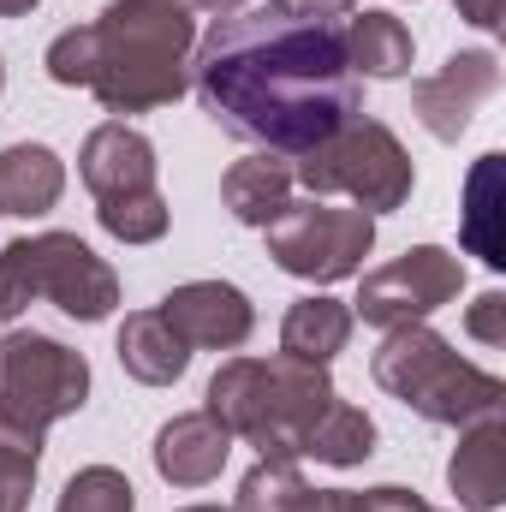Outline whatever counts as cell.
Returning a JSON list of instances; mask_svg holds the SVG:
<instances>
[{"mask_svg": "<svg viewBox=\"0 0 506 512\" xmlns=\"http://www.w3.org/2000/svg\"><path fill=\"white\" fill-rule=\"evenodd\" d=\"M191 84L215 126L268 155H304L364 108V78L346 60L340 24L292 0L215 18L197 42Z\"/></svg>", "mask_w": 506, "mask_h": 512, "instance_id": "6da1fadb", "label": "cell"}, {"mask_svg": "<svg viewBox=\"0 0 506 512\" xmlns=\"http://www.w3.org/2000/svg\"><path fill=\"white\" fill-rule=\"evenodd\" d=\"M370 376L381 393H393L399 405H411L423 423H447V429H465L489 411L506 405V382L465 364L435 328L411 322V328H387L381 352L370 358Z\"/></svg>", "mask_w": 506, "mask_h": 512, "instance_id": "277c9868", "label": "cell"}, {"mask_svg": "<svg viewBox=\"0 0 506 512\" xmlns=\"http://www.w3.org/2000/svg\"><path fill=\"white\" fill-rule=\"evenodd\" d=\"M185 6H191V12H209V18H233L245 0H185Z\"/></svg>", "mask_w": 506, "mask_h": 512, "instance_id": "f546056e", "label": "cell"}, {"mask_svg": "<svg viewBox=\"0 0 506 512\" xmlns=\"http://www.w3.org/2000/svg\"><path fill=\"white\" fill-rule=\"evenodd\" d=\"M292 512H364V495H352V489H304Z\"/></svg>", "mask_w": 506, "mask_h": 512, "instance_id": "484cf974", "label": "cell"}, {"mask_svg": "<svg viewBox=\"0 0 506 512\" xmlns=\"http://www.w3.org/2000/svg\"><path fill=\"white\" fill-rule=\"evenodd\" d=\"M364 512H429V507H423V495H417V489L387 483V489H370V495H364Z\"/></svg>", "mask_w": 506, "mask_h": 512, "instance_id": "4316f807", "label": "cell"}, {"mask_svg": "<svg viewBox=\"0 0 506 512\" xmlns=\"http://www.w3.org/2000/svg\"><path fill=\"white\" fill-rule=\"evenodd\" d=\"M209 417L233 435L251 441L262 459H304L316 417L340 399L328 382V364H304V358H233L209 376L203 393Z\"/></svg>", "mask_w": 506, "mask_h": 512, "instance_id": "3957f363", "label": "cell"}, {"mask_svg": "<svg viewBox=\"0 0 506 512\" xmlns=\"http://www.w3.org/2000/svg\"><path fill=\"white\" fill-rule=\"evenodd\" d=\"M352 340V310L340 298H298L280 322V352L304 364H334Z\"/></svg>", "mask_w": 506, "mask_h": 512, "instance_id": "ac0fdd59", "label": "cell"}, {"mask_svg": "<svg viewBox=\"0 0 506 512\" xmlns=\"http://www.w3.org/2000/svg\"><path fill=\"white\" fill-rule=\"evenodd\" d=\"M340 42H346V60L358 78H405L411 72V30L393 12H352Z\"/></svg>", "mask_w": 506, "mask_h": 512, "instance_id": "d6986e66", "label": "cell"}, {"mask_svg": "<svg viewBox=\"0 0 506 512\" xmlns=\"http://www.w3.org/2000/svg\"><path fill=\"white\" fill-rule=\"evenodd\" d=\"M465 334L483 346H506V292H483L465 316Z\"/></svg>", "mask_w": 506, "mask_h": 512, "instance_id": "d4e9b609", "label": "cell"}, {"mask_svg": "<svg viewBox=\"0 0 506 512\" xmlns=\"http://www.w3.org/2000/svg\"><path fill=\"white\" fill-rule=\"evenodd\" d=\"M120 364H126L131 382L143 387H167L185 376V364H191V346L173 334V322L161 316V310H137L126 316V328H120Z\"/></svg>", "mask_w": 506, "mask_h": 512, "instance_id": "2e32d148", "label": "cell"}, {"mask_svg": "<svg viewBox=\"0 0 506 512\" xmlns=\"http://www.w3.org/2000/svg\"><path fill=\"white\" fill-rule=\"evenodd\" d=\"M262 233H268L274 268L328 286V280H346V274L364 268V256L376 245V215L328 209V203H286Z\"/></svg>", "mask_w": 506, "mask_h": 512, "instance_id": "ba28073f", "label": "cell"}, {"mask_svg": "<svg viewBox=\"0 0 506 512\" xmlns=\"http://www.w3.org/2000/svg\"><path fill=\"white\" fill-rule=\"evenodd\" d=\"M304 489L310 483H304L298 459H256L251 471H245V483H239L233 512H292Z\"/></svg>", "mask_w": 506, "mask_h": 512, "instance_id": "603a6c76", "label": "cell"}, {"mask_svg": "<svg viewBox=\"0 0 506 512\" xmlns=\"http://www.w3.org/2000/svg\"><path fill=\"white\" fill-rule=\"evenodd\" d=\"M292 179L316 197L328 191H346L364 215H393L411 185H417V167L405 155V143L381 120H346L334 137H322L316 149H304V161L292 167Z\"/></svg>", "mask_w": 506, "mask_h": 512, "instance_id": "8992f818", "label": "cell"}, {"mask_svg": "<svg viewBox=\"0 0 506 512\" xmlns=\"http://www.w3.org/2000/svg\"><path fill=\"white\" fill-rule=\"evenodd\" d=\"M459 286H465L459 256H447L441 245H417V251L393 256L387 268L364 274V292L352 304L370 328H411V322L435 316L441 304H453Z\"/></svg>", "mask_w": 506, "mask_h": 512, "instance_id": "9c48e42d", "label": "cell"}, {"mask_svg": "<svg viewBox=\"0 0 506 512\" xmlns=\"http://www.w3.org/2000/svg\"><path fill=\"white\" fill-rule=\"evenodd\" d=\"M447 483L459 495V507L495 512L506 501V417L489 411L477 423H465L453 459H447Z\"/></svg>", "mask_w": 506, "mask_h": 512, "instance_id": "5bb4252c", "label": "cell"}, {"mask_svg": "<svg viewBox=\"0 0 506 512\" xmlns=\"http://www.w3.org/2000/svg\"><path fill=\"white\" fill-rule=\"evenodd\" d=\"M191 48L197 24L185 0H108L96 24L48 42V78L96 90L108 114H149L191 90Z\"/></svg>", "mask_w": 506, "mask_h": 512, "instance_id": "7a4b0ae2", "label": "cell"}, {"mask_svg": "<svg viewBox=\"0 0 506 512\" xmlns=\"http://www.w3.org/2000/svg\"><path fill=\"white\" fill-rule=\"evenodd\" d=\"M179 512H233V507H179Z\"/></svg>", "mask_w": 506, "mask_h": 512, "instance_id": "1f68e13d", "label": "cell"}, {"mask_svg": "<svg viewBox=\"0 0 506 512\" xmlns=\"http://www.w3.org/2000/svg\"><path fill=\"white\" fill-rule=\"evenodd\" d=\"M495 215H501V155H483L465 179V251L483 256L489 268H506V239L495 233Z\"/></svg>", "mask_w": 506, "mask_h": 512, "instance_id": "ffe728a7", "label": "cell"}, {"mask_svg": "<svg viewBox=\"0 0 506 512\" xmlns=\"http://www.w3.org/2000/svg\"><path fill=\"white\" fill-rule=\"evenodd\" d=\"M161 316L173 322V334L185 346H203V352H239L256 328L251 298L227 280H185L161 298Z\"/></svg>", "mask_w": 506, "mask_h": 512, "instance_id": "7c38bea8", "label": "cell"}, {"mask_svg": "<svg viewBox=\"0 0 506 512\" xmlns=\"http://www.w3.org/2000/svg\"><path fill=\"white\" fill-rule=\"evenodd\" d=\"M370 453H376V423L358 405H346V399H334L316 417L310 447H304V459H322V465H364Z\"/></svg>", "mask_w": 506, "mask_h": 512, "instance_id": "44dd1931", "label": "cell"}, {"mask_svg": "<svg viewBox=\"0 0 506 512\" xmlns=\"http://www.w3.org/2000/svg\"><path fill=\"white\" fill-rule=\"evenodd\" d=\"M221 197H227L233 221L268 227V221L292 203V161H280V155H268V149L251 155V161H233L227 179H221Z\"/></svg>", "mask_w": 506, "mask_h": 512, "instance_id": "e0dca14e", "label": "cell"}, {"mask_svg": "<svg viewBox=\"0 0 506 512\" xmlns=\"http://www.w3.org/2000/svg\"><path fill=\"white\" fill-rule=\"evenodd\" d=\"M42 0H0V18H24V12H36Z\"/></svg>", "mask_w": 506, "mask_h": 512, "instance_id": "4dcf8cb0", "label": "cell"}, {"mask_svg": "<svg viewBox=\"0 0 506 512\" xmlns=\"http://www.w3.org/2000/svg\"><path fill=\"white\" fill-rule=\"evenodd\" d=\"M292 6H304L310 18H340V12H358V0H292Z\"/></svg>", "mask_w": 506, "mask_h": 512, "instance_id": "f1b7e54d", "label": "cell"}, {"mask_svg": "<svg viewBox=\"0 0 506 512\" xmlns=\"http://www.w3.org/2000/svg\"><path fill=\"white\" fill-rule=\"evenodd\" d=\"M54 304L72 322H102L120 304V274L90 251L78 233H36L0 251V322L30 304Z\"/></svg>", "mask_w": 506, "mask_h": 512, "instance_id": "5b68a950", "label": "cell"}, {"mask_svg": "<svg viewBox=\"0 0 506 512\" xmlns=\"http://www.w3.org/2000/svg\"><path fill=\"white\" fill-rule=\"evenodd\" d=\"M66 191V167L48 143H12L0 149V215H18V221H36L60 203Z\"/></svg>", "mask_w": 506, "mask_h": 512, "instance_id": "9a60e30c", "label": "cell"}, {"mask_svg": "<svg viewBox=\"0 0 506 512\" xmlns=\"http://www.w3.org/2000/svg\"><path fill=\"white\" fill-rule=\"evenodd\" d=\"M54 512H137V489L126 483V471L90 465V471H78L66 483V495H60Z\"/></svg>", "mask_w": 506, "mask_h": 512, "instance_id": "cb8c5ba5", "label": "cell"}, {"mask_svg": "<svg viewBox=\"0 0 506 512\" xmlns=\"http://www.w3.org/2000/svg\"><path fill=\"white\" fill-rule=\"evenodd\" d=\"M233 453V435L209 417V411H179L173 423H161L155 435V471L173 483V489H203L221 477Z\"/></svg>", "mask_w": 506, "mask_h": 512, "instance_id": "4fadbf2b", "label": "cell"}, {"mask_svg": "<svg viewBox=\"0 0 506 512\" xmlns=\"http://www.w3.org/2000/svg\"><path fill=\"white\" fill-rule=\"evenodd\" d=\"M84 399H90L84 352H72L36 328H12L0 340V417L48 435V423L84 411Z\"/></svg>", "mask_w": 506, "mask_h": 512, "instance_id": "52a82bcc", "label": "cell"}, {"mask_svg": "<svg viewBox=\"0 0 506 512\" xmlns=\"http://www.w3.org/2000/svg\"><path fill=\"white\" fill-rule=\"evenodd\" d=\"M495 90H501V60H495L489 48H465V54H453L435 78H417V84H411V114L423 120L429 137L459 143L465 126L477 120V108H483Z\"/></svg>", "mask_w": 506, "mask_h": 512, "instance_id": "30bf717a", "label": "cell"}, {"mask_svg": "<svg viewBox=\"0 0 506 512\" xmlns=\"http://www.w3.org/2000/svg\"><path fill=\"white\" fill-rule=\"evenodd\" d=\"M36 465H42V435L0 417V512H30Z\"/></svg>", "mask_w": 506, "mask_h": 512, "instance_id": "7402d4cb", "label": "cell"}, {"mask_svg": "<svg viewBox=\"0 0 506 512\" xmlns=\"http://www.w3.org/2000/svg\"><path fill=\"white\" fill-rule=\"evenodd\" d=\"M453 6H459V18L477 24V30H495V24H501V0H453Z\"/></svg>", "mask_w": 506, "mask_h": 512, "instance_id": "83f0119b", "label": "cell"}, {"mask_svg": "<svg viewBox=\"0 0 506 512\" xmlns=\"http://www.w3.org/2000/svg\"><path fill=\"white\" fill-rule=\"evenodd\" d=\"M78 173L96 191V215H114V209L161 197L155 191V143L143 131H131L126 120H108V126H96L84 137Z\"/></svg>", "mask_w": 506, "mask_h": 512, "instance_id": "8fae6325", "label": "cell"}, {"mask_svg": "<svg viewBox=\"0 0 506 512\" xmlns=\"http://www.w3.org/2000/svg\"><path fill=\"white\" fill-rule=\"evenodd\" d=\"M0 84H6V66H0Z\"/></svg>", "mask_w": 506, "mask_h": 512, "instance_id": "d6a6232c", "label": "cell"}]
</instances>
